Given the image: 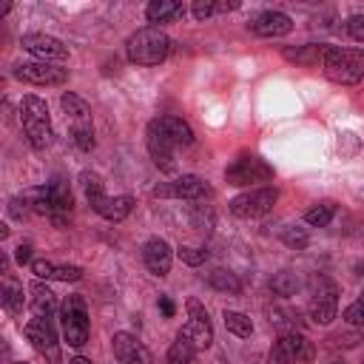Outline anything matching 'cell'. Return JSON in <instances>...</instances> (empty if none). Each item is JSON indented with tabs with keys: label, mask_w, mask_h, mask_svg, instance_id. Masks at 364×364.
Listing matches in <instances>:
<instances>
[{
	"label": "cell",
	"mask_w": 364,
	"mask_h": 364,
	"mask_svg": "<svg viewBox=\"0 0 364 364\" xmlns=\"http://www.w3.org/2000/svg\"><path fill=\"white\" fill-rule=\"evenodd\" d=\"M168 51H171V37L156 26L136 28L125 43V54L136 65H159L168 57Z\"/></svg>",
	"instance_id": "obj_1"
},
{
	"label": "cell",
	"mask_w": 364,
	"mask_h": 364,
	"mask_svg": "<svg viewBox=\"0 0 364 364\" xmlns=\"http://www.w3.org/2000/svg\"><path fill=\"white\" fill-rule=\"evenodd\" d=\"M321 68L327 80L338 85H355L364 77V51L358 48H344V46H327Z\"/></svg>",
	"instance_id": "obj_2"
},
{
	"label": "cell",
	"mask_w": 364,
	"mask_h": 364,
	"mask_svg": "<svg viewBox=\"0 0 364 364\" xmlns=\"http://www.w3.org/2000/svg\"><path fill=\"white\" fill-rule=\"evenodd\" d=\"M20 122H23V131L31 142L34 151H46L51 145V117H48V105L34 97V94H26L20 100Z\"/></svg>",
	"instance_id": "obj_3"
},
{
	"label": "cell",
	"mask_w": 364,
	"mask_h": 364,
	"mask_svg": "<svg viewBox=\"0 0 364 364\" xmlns=\"http://www.w3.org/2000/svg\"><path fill=\"white\" fill-rule=\"evenodd\" d=\"M57 316H60V330H63V338L68 341V347H82L88 341V333H91L88 310H85L82 296H68L60 304Z\"/></svg>",
	"instance_id": "obj_4"
},
{
	"label": "cell",
	"mask_w": 364,
	"mask_h": 364,
	"mask_svg": "<svg viewBox=\"0 0 364 364\" xmlns=\"http://www.w3.org/2000/svg\"><path fill=\"white\" fill-rule=\"evenodd\" d=\"M276 199H279V191L276 188H250V191L236 193L228 202V208L239 219H259V216H264V213L273 210Z\"/></svg>",
	"instance_id": "obj_5"
},
{
	"label": "cell",
	"mask_w": 364,
	"mask_h": 364,
	"mask_svg": "<svg viewBox=\"0 0 364 364\" xmlns=\"http://www.w3.org/2000/svg\"><path fill=\"white\" fill-rule=\"evenodd\" d=\"M225 179H228V185L245 188V185H253V182L273 179V168L259 156H239L225 168Z\"/></svg>",
	"instance_id": "obj_6"
},
{
	"label": "cell",
	"mask_w": 364,
	"mask_h": 364,
	"mask_svg": "<svg viewBox=\"0 0 364 364\" xmlns=\"http://www.w3.org/2000/svg\"><path fill=\"white\" fill-rule=\"evenodd\" d=\"M188 324L179 330L191 344H193V350L199 353V350H208L210 347V341H213V324H210V318H208V310L202 307V301H196V299H188Z\"/></svg>",
	"instance_id": "obj_7"
},
{
	"label": "cell",
	"mask_w": 364,
	"mask_h": 364,
	"mask_svg": "<svg viewBox=\"0 0 364 364\" xmlns=\"http://www.w3.org/2000/svg\"><path fill=\"white\" fill-rule=\"evenodd\" d=\"M151 193L159 196V199H202V196L210 193V185L196 173H182V176H176L171 182L154 185Z\"/></svg>",
	"instance_id": "obj_8"
},
{
	"label": "cell",
	"mask_w": 364,
	"mask_h": 364,
	"mask_svg": "<svg viewBox=\"0 0 364 364\" xmlns=\"http://www.w3.org/2000/svg\"><path fill=\"white\" fill-rule=\"evenodd\" d=\"M145 145H148V154L154 159V165L165 173H173L176 171V162H173V139L162 131L159 119H151L148 128H145Z\"/></svg>",
	"instance_id": "obj_9"
},
{
	"label": "cell",
	"mask_w": 364,
	"mask_h": 364,
	"mask_svg": "<svg viewBox=\"0 0 364 364\" xmlns=\"http://www.w3.org/2000/svg\"><path fill=\"white\" fill-rule=\"evenodd\" d=\"M336 313H338V287L330 279H318L310 307H307V316L313 324H330L336 318Z\"/></svg>",
	"instance_id": "obj_10"
},
{
	"label": "cell",
	"mask_w": 364,
	"mask_h": 364,
	"mask_svg": "<svg viewBox=\"0 0 364 364\" xmlns=\"http://www.w3.org/2000/svg\"><path fill=\"white\" fill-rule=\"evenodd\" d=\"M23 333L34 344L37 353H43L51 364H60V344H57V330H54L51 318H37L34 316L31 321H26Z\"/></svg>",
	"instance_id": "obj_11"
},
{
	"label": "cell",
	"mask_w": 364,
	"mask_h": 364,
	"mask_svg": "<svg viewBox=\"0 0 364 364\" xmlns=\"http://www.w3.org/2000/svg\"><path fill=\"white\" fill-rule=\"evenodd\" d=\"M14 77L23 80V82H31V85H63L68 80V68L34 60V63H17L14 65Z\"/></svg>",
	"instance_id": "obj_12"
},
{
	"label": "cell",
	"mask_w": 364,
	"mask_h": 364,
	"mask_svg": "<svg viewBox=\"0 0 364 364\" xmlns=\"http://www.w3.org/2000/svg\"><path fill=\"white\" fill-rule=\"evenodd\" d=\"M20 46L34 54L37 60L43 63H60V60H68V46L51 34H43V31H31V34H23Z\"/></svg>",
	"instance_id": "obj_13"
},
{
	"label": "cell",
	"mask_w": 364,
	"mask_h": 364,
	"mask_svg": "<svg viewBox=\"0 0 364 364\" xmlns=\"http://www.w3.org/2000/svg\"><path fill=\"white\" fill-rule=\"evenodd\" d=\"M111 347H114V358L119 364H151L154 361L151 350L131 333H114Z\"/></svg>",
	"instance_id": "obj_14"
},
{
	"label": "cell",
	"mask_w": 364,
	"mask_h": 364,
	"mask_svg": "<svg viewBox=\"0 0 364 364\" xmlns=\"http://www.w3.org/2000/svg\"><path fill=\"white\" fill-rule=\"evenodd\" d=\"M142 262L145 267L154 273V276H168L171 264H173V250L165 239L159 236H151L145 245H142Z\"/></svg>",
	"instance_id": "obj_15"
},
{
	"label": "cell",
	"mask_w": 364,
	"mask_h": 364,
	"mask_svg": "<svg viewBox=\"0 0 364 364\" xmlns=\"http://www.w3.org/2000/svg\"><path fill=\"white\" fill-rule=\"evenodd\" d=\"M247 28L253 31V34H259V37H284V34H290L293 31V20L284 14V11H259L250 23H247Z\"/></svg>",
	"instance_id": "obj_16"
},
{
	"label": "cell",
	"mask_w": 364,
	"mask_h": 364,
	"mask_svg": "<svg viewBox=\"0 0 364 364\" xmlns=\"http://www.w3.org/2000/svg\"><path fill=\"white\" fill-rule=\"evenodd\" d=\"M284 350H287V355L293 358V364H299V361H313V355H316V347H313V341L301 333V330H290V333H282L279 338H276Z\"/></svg>",
	"instance_id": "obj_17"
},
{
	"label": "cell",
	"mask_w": 364,
	"mask_h": 364,
	"mask_svg": "<svg viewBox=\"0 0 364 364\" xmlns=\"http://www.w3.org/2000/svg\"><path fill=\"white\" fill-rule=\"evenodd\" d=\"M31 310L37 318H54V313H60V304H57V296L51 287H46L40 279L31 284Z\"/></svg>",
	"instance_id": "obj_18"
},
{
	"label": "cell",
	"mask_w": 364,
	"mask_h": 364,
	"mask_svg": "<svg viewBox=\"0 0 364 364\" xmlns=\"http://www.w3.org/2000/svg\"><path fill=\"white\" fill-rule=\"evenodd\" d=\"M20 196H23V202L28 205V210H34V213H46V216H54V213H57V208H54V193H51V185L26 188Z\"/></svg>",
	"instance_id": "obj_19"
},
{
	"label": "cell",
	"mask_w": 364,
	"mask_h": 364,
	"mask_svg": "<svg viewBox=\"0 0 364 364\" xmlns=\"http://www.w3.org/2000/svg\"><path fill=\"white\" fill-rule=\"evenodd\" d=\"M131 208H134V199L131 196H105L94 210L102 216V219H108V222H122L128 213H131Z\"/></svg>",
	"instance_id": "obj_20"
},
{
	"label": "cell",
	"mask_w": 364,
	"mask_h": 364,
	"mask_svg": "<svg viewBox=\"0 0 364 364\" xmlns=\"http://www.w3.org/2000/svg\"><path fill=\"white\" fill-rule=\"evenodd\" d=\"M159 125H162V131L173 139V145H191V142H193V128H191L182 117L165 114V117H159Z\"/></svg>",
	"instance_id": "obj_21"
},
{
	"label": "cell",
	"mask_w": 364,
	"mask_h": 364,
	"mask_svg": "<svg viewBox=\"0 0 364 364\" xmlns=\"http://www.w3.org/2000/svg\"><path fill=\"white\" fill-rule=\"evenodd\" d=\"M182 14H185V6L176 3V0H154V3H148V9H145V17H148L151 23H168V20H176V17H182Z\"/></svg>",
	"instance_id": "obj_22"
},
{
	"label": "cell",
	"mask_w": 364,
	"mask_h": 364,
	"mask_svg": "<svg viewBox=\"0 0 364 364\" xmlns=\"http://www.w3.org/2000/svg\"><path fill=\"white\" fill-rule=\"evenodd\" d=\"M267 318H270V324H273L279 333H290V330H299V324H301V316H299V310H293V307H284V304H273V307L267 310Z\"/></svg>",
	"instance_id": "obj_23"
},
{
	"label": "cell",
	"mask_w": 364,
	"mask_h": 364,
	"mask_svg": "<svg viewBox=\"0 0 364 364\" xmlns=\"http://www.w3.org/2000/svg\"><path fill=\"white\" fill-rule=\"evenodd\" d=\"M60 105H63V111L71 122H91V105L82 97H77L74 91H65L60 97Z\"/></svg>",
	"instance_id": "obj_24"
},
{
	"label": "cell",
	"mask_w": 364,
	"mask_h": 364,
	"mask_svg": "<svg viewBox=\"0 0 364 364\" xmlns=\"http://www.w3.org/2000/svg\"><path fill=\"white\" fill-rule=\"evenodd\" d=\"M208 284H210L213 290H219V293H228V296L242 293V282H239V276L230 273V270H225V267H213V270L208 273Z\"/></svg>",
	"instance_id": "obj_25"
},
{
	"label": "cell",
	"mask_w": 364,
	"mask_h": 364,
	"mask_svg": "<svg viewBox=\"0 0 364 364\" xmlns=\"http://www.w3.org/2000/svg\"><path fill=\"white\" fill-rule=\"evenodd\" d=\"M324 51H327V46L307 43V46H299V48H284V57L293 60V63H301V65H318L324 60Z\"/></svg>",
	"instance_id": "obj_26"
},
{
	"label": "cell",
	"mask_w": 364,
	"mask_h": 364,
	"mask_svg": "<svg viewBox=\"0 0 364 364\" xmlns=\"http://www.w3.org/2000/svg\"><path fill=\"white\" fill-rule=\"evenodd\" d=\"M0 301H3V307H6L9 313H20V310H23V287H20L17 282H11L9 276H6L3 284H0Z\"/></svg>",
	"instance_id": "obj_27"
},
{
	"label": "cell",
	"mask_w": 364,
	"mask_h": 364,
	"mask_svg": "<svg viewBox=\"0 0 364 364\" xmlns=\"http://www.w3.org/2000/svg\"><path fill=\"white\" fill-rule=\"evenodd\" d=\"M80 182H82V191H85V199H88V205L91 208H97L108 193H105V188H102V179L97 176V173H91V171H82L80 173Z\"/></svg>",
	"instance_id": "obj_28"
},
{
	"label": "cell",
	"mask_w": 364,
	"mask_h": 364,
	"mask_svg": "<svg viewBox=\"0 0 364 364\" xmlns=\"http://www.w3.org/2000/svg\"><path fill=\"white\" fill-rule=\"evenodd\" d=\"M225 330L239 338H247L253 333V321H250V316H245L239 310H225Z\"/></svg>",
	"instance_id": "obj_29"
},
{
	"label": "cell",
	"mask_w": 364,
	"mask_h": 364,
	"mask_svg": "<svg viewBox=\"0 0 364 364\" xmlns=\"http://www.w3.org/2000/svg\"><path fill=\"white\" fill-rule=\"evenodd\" d=\"M270 290L276 293V296H293L296 290H299V276L293 273V270H279V273H273V279H270Z\"/></svg>",
	"instance_id": "obj_30"
},
{
	"label": "cell",
	"mask_w": 364,
	"mask_h": 364,
	"mask_svg": "<svg viewBox=\"0 0 364 364\" xmlns=\"http://www.w3.org/2000/svg\"><path fill=\"white\" fill-rule=\"evenodd\" d=\"M193 355H196V350H193V344H191L182 333H179L176 341L168 347V364H191Z\"/></svg>",
	"instance_id": "obj_31"
},
{
	"label": "cell",
	"mask_w": 364,
	"mask_h": 364,
	"mask_svg": "<svg viewBox=\"0 0 364 364\" xmlns=\"http://www.w3.org/2000/svg\"><path fill=\"white\" fill-rule=\"evenodd\" d=\"M333 213H336V205H333V202H316L313 208H307L304 222L313 225V228H324V225H330Z\"/></svg>",
	"instance_id": "obj_32"
},
{
	"label": "cell",
	"mask_w": 364,
	"mask_h": 364,
	"mask_svg": "<svg viewBox=\"0 0 364 364\" xmlns=\"http://www.w3.org/2000/svg\"><path fill=\"white\" fill-rule=\"evenodd\" d=\"M71 139L80 151H91L97 145L94 139V125L91 122H71Z\"/></svg>",
	"instance_id": "obj_33"
},
{
	"label": "cell",
	"mask_w": 364,
	"mask_h": 364,
	"mask_svg": "<svg viewBox=\"0 0 364 364\" xmlns=\"http://www.w3.org/2000/svg\"><path fill=\"white\" fill-rule=\"evenodd\" d=\"M282 242H284L290 250H304V247H307V242H310V236H307V230H304V228L290 225V228H284V230H282Z\"/></svg>",
	"instance_id": "obj_34"
},
{
	"label": "cell",
	"mask_w": 364,
	"mask_h": 364,
	"mask_svg": "<svg viewBox=\"0 0 364 364\" xmlns=\"http://www.w3.org/2000/svg\"><path fill=\"white\" fill-rule=\"evenodd\" d=\"M176 256H179L185 264H191V267H199L202 262H208V250H205V247H191V245H179V247H176Z\"/></svg>",
	"instance_id": "obj_35"
},
{
	"label": "cell",
	"mask_w": 364,
	"mask_h": 364,
	"mask_svg": "<svg viewBox=\"0 0 364 364\" xmlns=\"http://www.w3.org/2000/svg\"><path fill=\"white\" fill-rule=\"evenodd\" d=\"M341 318L350 324V327H364V304L355 299L353 304H347L344 307V313H341Z\"/></svg>",
	"instance_id": "obj_36"
},
{
	"label": "cell",
	"mask_w": 364,
	"mask_h": 364,
	"mask_svg": "<svg viewBox=\"0 0 364 364\" xmlns=\"http://www.w3.org/2000/svg\"><path fill=\"white\" fill-rule=\"evenodd\" d=\"M54 279L57 282H80L82 279V267L80 264H57Z\"/></svg>",
	"instance_id": "obj_37"
},
{
	"label": "cell",
	"mask_w": 364,
	"mask_h": 364,
	"mask_svg": "<svg viewBox=\"0 0 364 364\" xmlns=\"http://www.w3.org/2000/svg\"><path fill=\"white\" fill-rule=\"evenodd\" d=\"M54 270H57V264L54 262H48V259H34L31 262V273L43 282V279H54Z\"/></svg>",
	"instance_id": "obj_38"
},
{
	"label": "cell",
	"mask_w": 364,
	"mask_h": 364,
	"mask_svg": "<svg viewBox=\"0 0 364 364\" xmlns=\"http://www.w3.org/2000/svg\"><path fill=\"white\" fill-rule=\"evenodd\" d=\"M191 11H193L196 20H208V17L216 14V3H213V0H196V3L191 6Z\"/></svg>",
	"instance_id": "obj_39"
},
{
	"label": "cell",
	"mask_w": 364,
	"mask_h": 364,
	"mask_svg": "<svg viewBox=\"0 0 364 364\" xmlns=\"http://www.w3.org/2000/svg\"><path fill=\"white\" fill-rule=\"evenodd\" d=\"M347 34H350L353 40L364 43V14H353V17L347 20Z\"/></svg>",
	"instance_id": "obj_40"
},
{
	"label": "cell",
	"mask_w": 364,
	"mask_h": 364,
	"mask_svg": "<svg viewBox=\"0 0 364 364\" xmlns=\"http://www.w3.org/2000/svg\"><path fill=\"white\" fill-rule=\"evenodd\" d=\"M330 341H333V347H355V344L361 341V336H358V333H344V336L338 333V336H333Z\"/></svg>",
	"instance_id": "obj_41"
},
{
	"label": "cell",
	"mask_w": 364,
	"mask_h": 364,
	"mask_svg": "<svg viewBox=\"0 0 364 364\" xmlns=\"http://www.w3.org/2000/svg\"><path fill=\"white\" fill-rule=\"evenodd\" d=\"M270 364H293V358L287 355V350H284L279 341H276L273 350H270Z\"/></svg>",
	"instance_id": "obj_42"
},
{
	"label": "cell",
	"mask_w": 364,
	"mask_h": 364,
	"mask_svg": "<svg viewBox=\"0 0 364 364\" xmlns=\"http://www.w3.org/2000/svg\"><path fill=\"white\" fill-rule=\"evenodd\" d=\"M9 213H11L14 219H23V216L28 213V205L23 202V196H14V199L9 202Z\"/></svg>",
	"instance_id": "obj_43"
},
{
	"label": "cell",
	"mask_w": 364,
	"mask_h": 364,
	"mask_svg": "<svg viewBox=\"0 0 364 364\" xmlns=\"http://www.w3.org/2000/svg\"><path fill=\"white\" fill-rule=\"evenodd\" d=\"M14 259H17L20 264H26V262H34V259H31V245H28V242H20V245L14 247Z\"/></svg>",
	"instance_id": "obj_44"
},
{
	"label": "cell",
	"mask_w": 364,
	"mask_h": 364,
	"mask_svg": "<svg viewBox=\"0 0 364 364\" xmlns=\"http://www.w3.org/2000/svg\"><path fill=\"white\" fill-rule=\"evenodd\" d=\"M341 142H347V145H338L341 148V154H355V148H358V139H355V134H341Z\"/></svg>",
	"instance_id": "obj_45"
},
{
	"label": "cell",
	"mask_w": 364,
	"mask_h": 364,
	"mask_svg": "<svg viewBox=\"0 0 364 364\" xmlns=\"http://www.w3.org/2000/svg\"><path fill=\"white\" fill-rule=\"evenodd\" d=\"M159 310H162L165 318H173V313H176V307H173V301L168 296H159Z\"/></svg>",
	"instance_id": "obj_46"
},
{
	"label": "cell",
	"mask_w": 364,
	"mask_h": 364,
	"mask_svg": "<svg viewBox=\"0 0 364 364\" xmlns=\"http://www.w3.org/2000/svg\"><path fill=\"white\" fill-rule=\"evenodd\" d=\"M71 364H94V361H91V358H85V355H74V358H71Z\"/></svg>",
	"instance_id": "obj_47"
},
{
	"label": "cell",
	"mask_w": 364,
	"mask_h": 364,
	"mask_svg": "<svg viewBox=\"0 0 364 364\" xmlns=\"http://www.w3.org/2000/svg\"><path fill=\"white\" fill-rule=\"evenodd\" d=\"M358 301H361V304H364V290H361V293H358Z\"/></svg>",
	"instance_id": "obj_48"
},
{
	"label": "cell",
	"mask_w": 364,
	"mask_h": 364,
	"mask_svg": "<svg viewBox=\"0 0 364 364\" xmlns=\"http://www.w3.org/2000/svg\"><path fill=\"white\" fill-rule=\"evenodd\" d=\"M14 364H23V361H14Z\"/></svg>",
	"instance_id": "obj_49"
},
{
	"label": "cell",
	"mask_w": 364,
	"mask_h": 364,
	"mask_svg": "<svg viewBox=\"0 0 364 364\" xmlns=\"http://www.w3.org/2000/svg\"><path fill=\"white\" fill-rule=\"evenodd\" d=\"M361 270H364V264H361Z\"/></svg>",
	"instance_id": "obj_50"
}]
</instances>
